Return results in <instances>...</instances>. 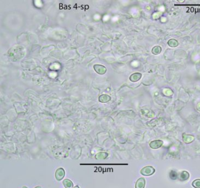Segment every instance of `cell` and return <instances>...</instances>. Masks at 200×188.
<instances>
[{
    "mask_svg": "<svg viewBox=\"0 0 200 188\" xmlns=\"http://www.w3.org/2000/svg\"><path fill=\"white\" fill-rule=\"evenodd\" d=\"M155 172V169L151 166H147L144 167L141 171L140 173L146 176H151Z\"/></svg>",
    "mask_w": 200,
    "mask_h": 188,
    "instance_id": "6da1fadb",
    "label": "cell"
},
{
    "mask_svg": "<svg viewBox=\"0 0 200 188\" xmlns=\"http://www.w3.org/2000/svg\"><path fill=\"white\" fill-rule=\"evenodd\" d=\"M65 171L63 168H59L56 171L55 178L57 180L60 181L62 180L63 178L65 177Z\"/></svg>",
    "mask_w": 200,
    "mask_h": 188,
    "instance_id": "7a4b0ae2",
    "label": "cell"
},
{
    "mask_svg": "<svg viewBox=\"0 0 200 188\" xmlns=\"http://www.w3.org/2000/svg\"><path fill=\"white\" fill-rule=\"evenodd\" d=\"M163 145V142L161 140H156L150 142V146L151 148L154 149H157L161 147Z\"/></svg>",
    "mask_w": 200,
    "mask_h": 188,
    "instance_id": "3957f363",
    "label": "cell"
},
{
    "mask_svg": "<svg viewBox=\"0 0 200 188\" xmlns=\"http://www.w3.org/2000/svg\"><path fill=\"white\" fill-rule=\"evenodd\" d=\"M146 185V180L144 178H139L135 185V188H144Z\"/></svg>",
    "mask_w": 200,
    "mask_h": 188,
    "instance_id": "277c9868",
    "label": "cell"
},
{
    "mask_svg": "<svg viewBox=\"0 0 200 188\" xmlns=\"http://www.w3.org/2000/svg\"><path fill=\"white\" fill-rule=\"evenodd\" d=\"M94 69L95 70L96 72L100 74H103L106 72V69L105 67L101 65H96L94 66Z\"/></svg>",
    "mask_w": 200,
    "mask_h": 188,
    "instance_id": "5b68a950",
    "label": "cell"
},
{
    "mask_svg": "<svg viewBox=\"0 0 200 188\" xmlns=\"http://www.w3.org/2000/svg\"><path fill=\"white\" fill-rule=\"evenodd\" d=\"M190 173L187 171H183L179 175V179L181 181H185L189 179Z\"/></svg>",
    "mask_w": 200,
    "mask_h": 188,
    "instance_id": "8992f818",
    "label": "cell"
},
{
    "mask_svg": "<svg viewBox=\"0 0 200 188\" xmlns=\"http://www.w3.org/2000/svg\"><path fill=\"white\" fill-rule=\"evenodd\" d=\"M142 74L140 73H135L132 74L130 77V80L132 82H137L140 79Z\"/></svg>",
    "mask_w": 200,
    "mask_h": 188,
    "instance_id": "52a82bcc",
    "label": "cell"
},
{
    "mask_svg": "<svg viewBox=\"0 0 200 188\" xmlns=\"http://www.w3.org/2000/svg\"><path fill=\"white\" fill-rule=\"evenodd\" d=\"M63 185L65 188H72L74 186L73 182L68 179H66L63 180Z\"/></svg>",
    "mask_w": 200,
    "mask_h": 188,
    "instance_id": "ba28073f",
    "label": "cell"
},
{
    "mask_svg": "<svg viewBox=\"0 0 200 188\" xmlns=\"http://www.w3.org/2000/svg\"><path fill=\"white\" fill-rule=\"evenodd\" d=\"M194 139V137L191 135H183V141L184 142L187 143H189L192 142Z\"/></svg>",
    "mask_w": 200,
    "mask_h": 188,
    "instance_id": "9c48e42d",
    "label": "cell"
},
{
    "mask_svg": "<svg viewBox=\"0 0 200 188\" xmlns=\"http://www.w3.org/2000/svg\"><path fill=\"white\" fill-rule=\"evenodd\" d=\"M108 156V153H105V152H101V153H97L96 155V158L97 159H103L106 158Z\"/></svg>",
    "mask_w": 200,
    "mask_h": 188,
    "instance_id": "30bf717a",
    "label": "cell"
},
{
    "mask_svg": "<svg viewBox=\"0 0 200 188\" xmlns=\"http://www.w3.org/2000/svg\"><path fill=\"white\" fill-rule=\"evenodd\" d=\"M110 97L106 95H101L99 98V101L101 102H107L109 101H110Z\"/></svg>",
    "mask_w": 200,
    "mask_h": 188,
    "instance_id": "8fae6325",
    "label": "cell"
},
{
    "mask_svg": "<svg viewBox=\"0 0 200 188\" xmlns=\"http://www.w3.org/2000/svg\"><path fill=\"white\" fill-rule=\"evenodd\" d=\"M168 44L171 47H176L177 46H178V41H176V40L172 39V40H170L169 41Z\"/></svg>",
    "mask_w": 200,
    "mask_h": 188,
    "instance_id": "7c38bea8",
    "label": "cell"
},
{
    "mask_svg": "<svg viewBox=\"0 0 200 188\" xmlns=\"http://www.w3.org/2000/svg\"><path fill=\"white\" fill-rule=\"evenodd\" d=\"M161 51V48L160 46H156L152 49V53L157 55L159 54Z\"/></svg>",
    "mask_w": 200,
    "mask_h": 188,
    "instance_id": "4fadbf2b",
    "label": "cell"
},
{
    "mask_svg": "<svg viewBox=\"0 0 200 188\" xmlns=\"http://www.w3.org/2000/svg\"><path fill=\"white\" fill-rule=\"evenodd\" d=\"M192 186L195 188H200V179L194 180L192 183Z\"/></svg>",
    "mask_w": 200,
    "mask_h": 188,
    "instance_id": "5bb4252c",
    "label": "cell"
},
{
    "mask_svg": "<svg viewBox=\"0 0 200 188\" xmlns=\"http://www.w3.org/2000/svg\"><path fill=\"white\" fill-rule=\"evenodd\" d=\"M170 177L173 180L176 179L177 178V173L176 171H172L170 173Z\"/></svg>",
    "mask_w": 200,
    "mask_h": 188,
    "instance_id": "9a60e30c",
    "label": "cell"
},
{
    "mask_svg": "<svg viewBox=\"0 0 200 188\" xmlns=\"http://www.w3.org/2000/svg\"><path fill=\"white\" fill-rule=\"evenodd\" d=\"M197 109H198V111H200V103L198 104V105H197Z\"/></svg>",
    "mask_w": 200,
    "mask_h": 188,
    "instance_id": "2e32d148",
    "label": "cell"
},
{
    "mask_svg": "<svg viewBox=\"0 0 200 188\" xmlns=\"http://www.w3.org/2000/svg\"><path fill=\"white\" fill-rule=\"evenodd\" d=\"M73 188H80L78 186H75V187H74Z\"/></svg>",
    "mask_w": 200,
    "mask_h": 188,
    "instance_id": "e0dca14e",
    "label": "cell"
},
{
    "mask_svg": "<svg viewBox=\"0 0 200 188\" xmlns=\"http://www.w3.org/2000/svg\"><path fill=\"white\" fill-rule=\"evenodd\" d=\"M35 188H41V186H37V187H36Z\"/></svg>",
    "mask_w": 200,
    "mask_h": 188,
    "instance_id": "ac0fdd59",
    "label": "cell"
},
{
    "mask_svg": "<svg viewBox=\"0 0 200 188\" xmlns=\"http://www.w3.org/2000/svg\"><path fill=\"white\" fill-rule=\"evenodd\" d=\"M22 188H28L27 187H26V186H24Z\"/></svg>",
    "mask_w": 200,
    "mask_h": 188,
    "instance_id": "d6986e66",
    "label": "cell"
}]
</instances>
